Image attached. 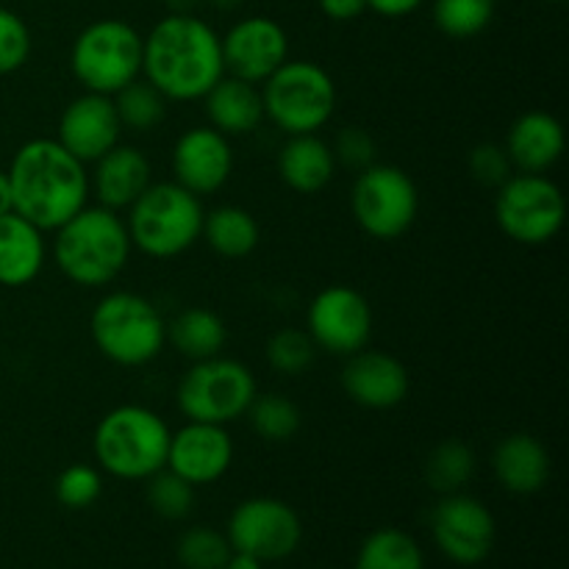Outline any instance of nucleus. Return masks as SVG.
<instances>
[{
  "label": "nucleus",
  "instance_id": "nucleus-16",
  "mask_svg": "<svg viewBox=\"0 0 569 569\" xmlns=\"http://www.w3.org/2000/svg\"><path fill=\"white\" fill-rule=\"evenodd\" d=\"M172 172H176V183L198 198L220 192L233 172L231 139L211 126L189 128L176 139Z\"/></svg>",
  "mask_w": 569,
  "mask_h": 569
},
{
  "label": "nucleus",
  "instance_id": "nucleus-40",
  "mask_svg": "<svg viewBox=\"0 0 569 569\" xmlns=\"http://www.w3.org/2000/svg\"><path fill=\"white\" fill-rule=\"evenodd\" d=\"M320 11L333 22H350L367 11V0H317Z\"/></svg>",
  "mask_w": 569,
  "mask_h": 569
},
{
  "label": "nucleus",
  "instance_id": "nucleus-8",
  "mask_svg": "<svg viewBox=\"0 0 569 569\" xmlns=\"http://www.w3.org/2000/svg\"><path fill=\"white\" fill-rule=\"evenodd\" d=\"M70 70L87 92L114 94L142 76V33L111 17L89 22L72 42Z\"/></svg>",
  "mask_w": 569,
  "mask_h": 569
},
{
  "label": "nucleus",
  "instance_id": "nucleus-4",
  "mask_svg": "<svg viewBox=\"0 0 569 569\" xmlns=\"http://www.w3.org/2000/svg\"><path fill=\"white\" fill-rule=\"evenodd\" d=\"M170 426L148 406H117L100 417L92 433V453L100 470L122 481H148L164 470Z\"/></svg>",
  "mask_w": 569,
  "mask_h": 569
},
{
  "label": "nucleus",
  "instance_id": "nucleus-36",
  "mask_svg": "<svg viewBox=\"0 0 569 569\" xmlns=\"http://www.w3.org/2000/svg\"><path fill=\"white\" fill-rule=\"evenodd\" d=\"M103 492V478L92 465H70L56 478V498L67 509H89Z\"/></svg>",
  "mask_w": 569,
  "mask_h": 569
},
{
  "label": "nucleus",
  "instance_id": "nucleus-14",
  "mask_svg": "<svg viewBox=\"0 0 569 569\" xmlns=\"http://www.w3.org/2000/svg\"><path fill=\"white\" fill-rule=\"evenodd\" d=\"M431 533L439 550L456 565H481L495 548V517L481 500L465 492L442 495L431 515Z\"/></svg>",
  "mask_w": 569,
  "mask_h": 569
},
{
  "label": "nucleus",
  "instance_id": "nucleus-39",
  "mask_svg": "<svg viewBox=\"0 0 569 569\" xmlns=\"http://www.w3.org/2000/svg\"><path fill=\"white\" fill-rule=\"evenodd\" d=\"M331 150H333V159H337V164L348 167V170H356V172H361L365 167L376 164V156H378L376 139H372L370 133L359 126L342 128L337 137V142L331 144Z\"/></svg>",
  "mask_w": 569,
  "mask_h": 569
},
{
  "label": "nucleus",
  "instance_id": "nucleus-5",
  "mask_svg": "<svg viewBox=\"0 0 569 569\" xmlns=\"http://www.w3.org/2000/svg\"><path fill=\"white\" fill-rule=\"evenodd\" d=\"M203 203L181 183H150L128 209L126 228L131 244L150 259H176L187 253L203 231Z\"/></svg>",
  "mask_w": 569,
  "mask_h": 569
},
{
  "label": "nucleus",
  "instance_id": "nucleus-30",
  "mask_svg": "<svg viewBox=\"0 0 569 569\" xmlns=\"http://www.w3.org/2000/svg\"><path fill=\"white\" fill-rule=\"evenodd\" d=\"M476 476V453L461 439H445L426 461V481L433 492L456 495Z\"/></svg>",
  "mask_w": 569,
  "mask_h": 569
},
{
  "label": "nucleus",
  "instance_id": "nucleus-27",
  "mask_svg": "<svg viewBox=\"0 0 569 569\" xmlns=\"http://www.w3.org/2000/svg\"><path fill=\"white\" fill-rule=\"evenodd\" d=\"M200 239H206L217 256L237 261L248 259L259 248L261 228L259 220L242 206H217L203 214Z\"/></svg>",
  "mask_w": 569,
  "mask_h": 569
},
{
  "label": "nucleus",
  "instance_id": "nucleus-23",
  "mask_svg": "<svg viewBox=\"0 0 569 569\" xmlns=\"http://www.w3.org/2000/svg\"><path fill=\"white\" fill-rule=\"evenodd\" d=\"M492 470L511 495H533L550 481V453L531 433H509L495 448Z\"/></svg>",
  "mask_w": 569,
  "mask_h": 569
},
{
  "label": "nucleus",
  "instance_id": "nucleus-29",
  "mask_svg": "<svg viewBox=\"0 0 569 569\" xmlns=\"http://www.w3.org/2000/svg\"><path fill=\"white\" fill-rule=\"evenodd\" d=\"M356 569H426V559L415 539L400 528H378L361 542Z\"/></svg>",
  "mask_w": 569,
  "mask_h": 569
},
{
  "label": "nucleus",
  "instance_id": "nucleus-38",
  "mask_svg": "<svg viewBox=\"0 0 569 569\" xmlns=\"http://www.w3.org/2000/svg\"><path fill=\"white\" fill-rule=\"evenodd\" d=\"M467 167H470V176L476 178L481 187H489V189H498L500 183H506L511 176H515V167H511L509 153H506L503 144L498 142L476 144Z\"/></svg>",
  "mask_w": 569,
  "mask_h": 569
},
{
  "label": "nucleus",
  "instance_id": "nucleus-11",
  "mask_svg": "<svg viewBox=\"0 0 569 569\" xmlns=\"http://www.w3.org/2000/svg\"><path fill=\"white\" fill-rule=\"evenodd\" d=\"M350 209L367 237L395 242L403 237L420 211V192L406 170L395 164H370L356 172Z\"/></svg>",
  "mask_w": 569,
  "mask_h": 569
},
{
  "label": "nucleus",
  "instance_id": "nucleus-37",
  "mask_svg": "<svg viewBox=\"0 0 569 569\" xmlns=\"http://www.w3.org/2000/svg\"><path fill=\"white\" fill-rule=\"evenodd\" d=\"M31 56V31L20 14L0 6V76L20 70Z\"/></svg>",
  "mask_w": 569,
  "mask_h": 569
},
{
  "label": "nucleus",
  "instance_id": "nucleus-6",
  "mask_svg": "<svg viewBox=\"0 0 569 569\" xmlns=\"http://www.w3.org/2000/svg\"><path fill=\"white\" fill-rule=\"evenodd\" d=\"M89 333L100 356L120 367H144L167 345V322L148 298L137 292H109L89 317Z\"/></svg>",
  "mask_w": 569,
  "mask_h": 569
},
{
  "label": "nucleus",
  "instance_id": "nucleus-24",
  "mask_svg": "<svg viewBox=\"0 0 569 569\" xmlns=\"http://www.w3.org/2000/svg\"><path fill=\"white\" fill-rule=\"evenodd\" d=\"M203 109L209 126L214 131L231 137H248L264 122V103L261 89L256 83L239 81L233 76H222L209 92L203 94Z\"/></svg>",
  "mask_w": 569,
  "mask_h": 569
},
{
  "label": "nucleus",
  "instance_id": "nucleus-9",
  "mask_svg": "<svg viewBox=\"0 0 569 569\" xmlns=\"http://www.w3.org/2000/svg\"><path fill=\"white\" fill-rule=\"evenodd\" d=\"M256 395L259 387L248 365L214 356V359L192 361V367L178 381L176 400L187 420L228 426L244 417Z\"/></svg>",
  "mask_w": 569,
  "mask_h": 569
},
{
  "label": "nucleus",
  "instance_id": "nucleus-25",
  "mask_svg": "<svg viewBox=\"0 0 569 569\" xmlns=\"http://www.w3.org/2000/svg\"><path fill=\"white\" fill-rule=\"evenodd\" d=\"M333 150L320 133H298L283 142L278 153V176L292 192L317 194L337 176Z\"/></svg>",
  "mask_w": 569,
  "mask_h": 569
},
{
  "label": "nucleus",
  "instance_id": "nucleus-32",
  "mask_svg": "<svg viewBox=\"0 0 569 569\" xmlns=\"http://www.w3.org/2000/svg\"><path fill=\"white\" fill-rule=\"evenodd\" d=\"M495 0H437L433 22L450 39H472L489 28Z\"/></svg>",
  "mask_w": 569,
  "mask_h": 569
},
{
  "label": "nucleus",
  "instance_id": "nucleus-21",
  "mask_svg": "<svg viewBox=\"0 0 569 569\" xmlns=\"http://www.w3.org/2000/svg\"><path fill=\"white\" fill-rule=\"evenodd\" d=\"M565 144L567 137L559 117L533 109L511 122L503 148L515 172H548L565 156Z\"/></svg>",
  "mask_w": 569,
  "mask_h": 569
},
{
  "label": "nucleus",
  "instance_id": "nucleus-1",
  "mask_svg": "<svg viewBox=\"0 0 569 569\" xmlns=\"http://www.w3.org/2000/svg\"><path fill=\"white\" fill-rule=\"evenodd\" d=\"M226 76L220 33L198 14H167L142 37V78L170 103H192Z\"/></svg>",
  "mask_w": 569,
  "mask_h": 569
},
{
  "label": "nucleus",
  "instance_id": "nucleus-26",
  "mask_svg": "<svg viewBox=\"0 0 569 569\" xmlns=\"http://www.w3.org/2000/svg\"><path fill=\"white\" fill-rule=\"evenodd\" d=\"M167 342L189 361H206L222 356L228 342V328L220 315L203 306L183 309L181 315L172 317L167 326Z\"/></svg>",
  "mask_w": 569,
  "mask_h": 569
},
{
  "label": "nucleus",
  "instance_id": "nucleus-42",
  "mask_svg": "<svg viewBox=\"0 0 569 569\" xmlns=\"http://www.w3.org/2000/svg\"><path fill=\"white\" fill-rule=\"evenodd\" d=\"M222 569H261V561L256 556L242 553V550H231V556H228Z\"/></svg>",
  "mask_w": 569,
  "mask_h": 569
},
{
  "label": "nucleus",
  "instance_id": "nucleus-34",
  "mask_svg": "<svg viewBox=\"0 0 569 569\" xmlns=\"http://www.w3.org/2000/svg\"><path fill=\"white\" fill-rule=\"evenodd\" d=\"M148 506L161 520H183L194 509V487L172 470H159L148 478Z\"/></svg>",
  "mask_w": 569,
  "mask_h": 569
},
{
  "label": "nucleus",
  "instance_id": "nucleus-10",
  "mask_svg": "<svg viewBox=\"0 0 569 569\" xmlns=\"http://www.w3.org/2000/svg\"><path fill=\"white\" fill-rule=\"evenodd\" d=\"M495 220L500 231L517 244H548L559 237L567 220L565 192L548 172H515L498 187Z\"/></svg>",
  "mask_w": 569,
  "mask_h": 569
},
{
  "label": "nucleus",
  "instance_id": "nucleus-2",
  "mask_svg": "<svg viewBox=\"0 0 569 569\" xmlns=\"http://www.w3.org/2000/svg\"><path fill=\"white\" fill-rule=\"evenodd\" d=\"M11 211L26 217L39 231H56L83 206H89V172L56 139H31L22 144L6 170Z\"/></svg>",
  "mask_w": 569,
  "mask_h": 569
},
{
  "label": "nucleus",
  "instance_id": "nucleus-35",
  "mask_svg": "<svg viewBox=\"0 0 569 569\" xmlns=\"http://www.w3.org/2000/svg\"><path fill=\"white\" fill-rule=\"evenodd\" d=\"M231 542L214 528H189L178 539V561L183 569H222L231 556Z\"/></svg>",
  "mask_w": 569,
  "mask_h": 569
},
{
  "label": "nucleus",
  "instance_id": "nucleus-43",
  "mask_svg": "<svg viewBox=\"0 0 569 569\" xmlns=\"http://www.w3.org/2000/svg\"><path fill=\"white\" fill-rule=\"evenodd\" d=\"M164 3L170 14H198V9L206 0H164Z\"/></svg>",
  "mask_w": 569,
  "mask_h": 569
},
{
  "label": "nucleus",
  "instance_id": "nucleus-13",
  "mask_svg": "<svg viewBox=\"0 0 569 569\" xmlns=\"http://www.w3.org/2000/svg\"><path fill=\"white\" fill-rule=\"evenodd\" d=\"M306 331L317 350L331 356H353L367 348L372 337V306L359 289L333 283L315 295L306 315Z\"/></svg>",
  "mask_w": 569,
  "mask_h": 569
},
{
  "label": "nucleus",
  "instance_id": "nucleus-22",
  "mask_svg": "<svg viewBox=\"0 0 569 569\" xmlns=\"http://www.w3.org/2000/svg\"><path fill=\"white\" fill-rule=\"evenodd\" d=\"M48 261L44 231L17 211L0 217V287L20 289L39 278Z\"/></svg>",
  "mask_w": 569,
  "mask_h": 569
},
{
  "label": "nucleus",
  "instance_id": "nucleus-12",
  "mask_svg": "<svg viewBox=\"0 0 569 569\" xmlns=\"http://www.w3.org/2000/svg\"><path fill=\"white\" fill-rule=\"evenodd\" d=\"M228 542L233 550L264 561H283L303 539L298 511L278 498H250L233 509L228 520Z\"/></svg>",
  "mask_w": 569,
  "mask_h": 569
},
{
  "label": "nucleus",
  "instance_id": "nucleus-17",
  "mask_svg": "<svg viewBox=\"0 0 569 569\" xmlns=\"http://www.w3.org/2000/svg\"><path fill=\"white\" fill-rule=\"evenodd\" d=\"M233 465V439L226 426L214 422H192L172 431L167 470L198 487L220 481Z\"/></svg>",
  "mask_w": 569,
  "mask_h": 569
},
{
  "label": "nucleus",
  "instance_id": "nucleus-3",
  "mask_svg": "<svg viewBox=\"0 0 569 569\" xmlns=\"http://www.w3.org/2000/svg\"><path fill=\"white\" fill-rule=\"evenodd\" d=\"M53 233V261L59 264L61 276L76 287H109L131 259L133 244L126 220L103 206H83Z\"/></svg>",
  "mask_w": 569,
  "mask_h": 569
},
{
  "label": "nucleus",
  "instance_id": "nucleus-44",
  "mask_svg": "<svg viewBox=\"0 0 569 569\" xmlns=\"http://www.w3.org/2000/svg\"><path fill=\"white\" fill-rule=\"evenodd\" d=\"M11 211V189H9V178L6 172L0 170V217L9 214Z\"/></svg>",
  "mask_w": 569,
  "mask_h": 569
},
{
  "label": "nucleus",
  "instance_id": "nucleus-45",
  "mask_svg": "<svg viewBox=\"0 0 569 569\" xmlns=\"http://www.w3.org/2000/svg\"><path fill=\"white\" fill-rule=\"evenodd\" d=\"M211 3H214L217 9L228 11V9H233V6H239V3H242V0H211Z\"/></svg>",
  "mask_w": 569,
  "mask_h": 569
},
{
  "label": "nucleus",
  "instance_id": "nucleus-28",
  "mask_svg": "<svg viewBox=\"0 0 569 569\" xmlns=\"http://www.w3.org/2000/svg\"><path fill=\"white\" fill-rule=\"evenodd\" d=\"M111 100H114L122 131L133 133L156 131V128L164 122L167 106H170V100L142 76L133 78V81L126 83L122 89H117V92L111 94Z\"/></svg>",
  "mask_w": 569,
  "mask_h": 569
},
{
  "label": "nucleus",
  "instance_id": "nucleus-7",
  "mask_svg": "<svg viewBox=\"0 0 569 569\" xmlns=\"http://www.w3.org/2000/svg\"><path fill=\"white\" fill-rule=\"evenodd\" d=\"M259 89L264 120L287 137L320 133L337 111V83L317 61L287 59Z\"/></svg>",
  "mask_w": 569,
  "mask_h": 569
},
{
  "label": "nucleus",
  "instance_id": "nucleus-41",
  "mask_svg": "<svg viewBox=\"0 0 569 569\" xmlns=\"http://www.w3.org/2000/svg\"><path fill=\"white\" fill-rule=\"evenodd\" d=\"M422 3L426 0H367V9L381 17H389V20H398V17H406L420 9Z\"/></svg>",
  "mask_w": 569,
  "mask_h": 569
},
{
  "label": "nucleus",
  "instance_id": "nucleus-19",
  "mask_svg": "<svg viewBox=\"0 0 569 569\" xmlns=\"http://www.w3.org/2000/svg\"><path fill=\"white\" fill-rule=\"evenodd\" d=\"M339 381L353 403L372 411L395 409L409 398L411 389V378L403 361L372 348H361L348 356Z\"/></svg>",
  "mask_w": 569,
  "mask_h": 569
},
{
  "label": "nucleus",
  "instance_id": "nucleus-33",
  "mask_svg": "<svg viewBox=\"0 0 569 569\" xmlns=\"http://www.w3.org/2000/svg\"><path fill=\"white\" fill-rule=\"evenodd\" d=\"M317 359V345L303 328H281L267 342V365L281 376H303Z\"/></svg>",
  "mask_w": 569,
  "mask_h": 569
},
{
  "label": "nucleus",
  "instance_id": "nucleus-20",
  "mask_svg": "<svg viewBox=\"0 0 569 569\" xmlns=\"http://www.w3.org/2000/svg\"><path fill=\"white\" fill-rule=\"evenodd\" d=\"M150 183H153V164L137 144L117 142L109 153L94 161V170L89 172V194L98 198V206L117 214L131 209Z\"/></svg>",
  "mask_w": 569,
  "mask_h": 569
},
{
  "label": "nucleus",
  "instance_id": "nucleus-31",
  "mask_svg": "<svg viewBox=\"0 0 569 569\" xmlns=\"http://www.w3.org/2000/svg\"><path fill=\"white\" fill-rule=\"evenodd\" d=\"M244 417H248L253 433H259L264 442H289L303 428V415H300L298 403L278 392L256 395Z\"/></svg>",
  "mask_w": 569,
  "mask_h": 569
},
{
  "label": "nucleus",
  "instance_id": "nucleus-15",
  "mask_svg": "<svg viewBox=\"0 0 569 569\" xmlns=\"http://www.w3.org/2000/svg\"><path fill=\"white\" fill-rule=\"evenodd\" d=\"M222 44L226 76L261 87L289 59V37L272 17H244L228 28Z\"/></svg>",
  "mask_w": 569,
  "mask_h": 569
},
{
  "label": "nucleus",
  "instance_id": "nucleus-18",
  "mask_svg": "<svg viewBox=\"0 0 569 569\" xmlns=\"http://www.w3.org/2000/svg\"><path fill=\"white\" fill-rule=\"evenodd\" d=\"M120 133L122 126L111 94L83 92L61 111L56 142L83 164H94L120 142Z\"/></svg>",
  "mask_w": 569,
  "mask_h": 569
}]
</instances>
